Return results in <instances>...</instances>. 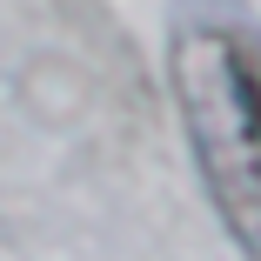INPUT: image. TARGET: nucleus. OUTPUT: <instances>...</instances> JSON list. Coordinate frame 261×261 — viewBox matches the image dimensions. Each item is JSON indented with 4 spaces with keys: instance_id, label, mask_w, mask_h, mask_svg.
Returning <instances> with one entry per match:
<instances>
[{
    "instance_id": "f257e3e1",
    "label": "nucleus",
    "mask_w": 261,
    "mask_h": 261,
    "mask_svg": "<svg viewBox=\"0 0 261 261\" xmlns=\"http://www.w3.org/2000/svg\"><path fill=\"white\" fill-rule=\"evenodd\" d=\"M168 74H174V100H181L201 181L215 194L221 221L234 228V241L261 261V67L248 61L234 34L181 27Z\"/></svg>"
}]
</instances>
